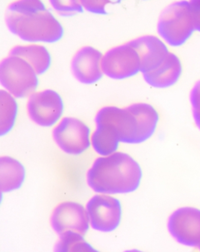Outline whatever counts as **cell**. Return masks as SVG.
I'll use <instances>...</instances> for the list:
<instances>
[{"instance_id":"1","label":"cell","mask_w":200,"mask_h":252,"mask_svg":"<svg viewBox=\"0 0 200 252\" xmlns=\"http://www.w3.org/2000/svg\"><path fill=\"white\" fill-rule=\"evenodd\" d=\"M142 177V168L131 156L115 152L93 162L86 172V182L97 193L124 194L138 189Z\"/></svg>"},{"instance_id":"2","label":"cell","mask_w":200,"mask_h":252,"mask_svg":"<svg viewBox=\"0 0 200 252\" xmlns=\"http://www.w3.org/2000/svg\"><path fill=\"white\" fill-rule=\"evenodd\" d=\"M5 22L10 32L26 42H58L64 32L62 24L47 8L30 13L7 11Z\"/></svg>"},{"instance_id":"3","label":"cell","mask_w":200,"mask_h":252,"mask_svg":"<svg viewBox=\"0 0 200 252\" xmlns=\"http://www.w3.org/2000/svg\"><path fill=\"white\" fill-rule=\"evenodd\" d=\"M157 30L168 44L183 45L196 30L190 2H174L165 8L160 15Z\"/></svg>"},{"instance_id":"4","label":"cell","mask_w":200,"mask_h":252,"mask_svg":"<svg viewBox=\"0 0 200 252\" xmlns=\"http://www.w3.org/2000/svg\"><path fill=\"white\" fill-rule=\"evenodd\" d=\"M0 82L15 98H24L34 93L39 79L29 63L20 57L9 56L1 61Z\"/></svg>"},{"instance_id":"5","label":"cell","mask_w":200,"mask_h":252,"mask_svg":"<svg viewBox=\"0 0 200 252\" xmlns=\"http://www.w3.org/2000/svg\"><path fill=\"white\" fill-rule=\"evenodd\" d=\"M56 146L70 156L83 154L91 147V131L83 121L75 117L62 118L53 130Z\"/></svg>"},{"instance_id":"6","label":"cell","mask_w":200,"mask_h":252,"mask_svg":"<svg viewBox=\"0 0 200 252\" xmlns=\"http://www.w3.org/2000/svg\"><path fill=\"white\" fill-rule=\"evenodd\" d=\"M86 209L90 226L97 231L110 233L116 230L121 221L122 209L119 200L110 194L98 193L86 203Z\"/></svg>"},{"instance_id":"7","label":"cell","mask_w":200,"mask_h":252,"mask_svg":"<svg viewBox=\"0 0 200 252\" xmlns=\"http://www.w3.org/2000/svg\"><path fill=\"white\" fill-rule=\"evenodd\" d=\"M63 112L62 97L53 90L35 91L28 98L29 118L42 127H51L61 119Z\"/></svg>"},{"instance_id":"8","label":"cell","mask_w":200,"mask_h":252,"mask_svg":"<svg viewBox=\"0 0 200 252\" xmlns=\"http://www.w3.org/2000/svg\"><path fill=\"white\" fill-rule=\"evenodd\" d=\"M104 75L112 79H125L141 72L138 53L127 42L106 52L101 62Z\"/></svg>"},{"instance_id":"9","label":"cell","mask_w":200,"mask_h":252,"mask_svg":"<svg viewBox=\"0 0 200 252\" xmlns=\"http://www.w3.org/2000/svg\"><path fill=\"white\" fill-rule=\"evenodd\" d=\"M168 231L182 245L200 250V210L182 207L168 219Z\"/></svg>"},{"instance_id":"10","label":"cell","mask_w":200,"mask_h":252,"mask_svg":"<svg viewBox=\"0 0 200 252\" xmlns=\"http://www.w3.org/2000/svg\"><path fill=\"white\" fill-rule=\"evenodd\" d=\"M50 221L58 235L74 231L85 236L89 229V218L86 207L72 201L58 203L52 212Z\"/></svg>"},{"instance_id":"11","label":"cell","mask_w":200,"mask_h":252,"mask_svg":"<svg viewBox=\"0 0 200 252\" xmlns=\"http://www.w3.org/2000/svg\"><path fill=\"white\" fill-rule=\"evenodd\" d=\"M103 55L100 51L86 45L76 51L71 61V71L76 79L83 84H94L99 81L103 71L101 62Z\"/></svg>"},{"instance_id":"12","label":"cell","mask_w":200,"mask_h":252,"mask_svg":"<svg viewBox=\"0 0 200 252\" xmlns=\"http://www.w3.org/2000/svg\"><path fill=\"white\" fill-rule=\"evenodd\" d=\"M128 43L138 53L141 60V72L143 74L158 68L169 54L165 42L156 36H141Z\"/></svg>"},{"instance_id":"13","label":"cell","mask_w":200,"mask_h":252,"mask_svg":"<svg viewBox=\"0 0 200 252\" xmlns=\"http://www.w3.org/2000/svg\"><path fill=\"white\" fill-rule=\"evenodd\" d=\"M182 74V63L178 56L170 53L165 62L155 70L143 74L145 82L153 88L166 89L175 84Z\"/></svg>"},{"instance_id":"14","label":"cell","mask_w":200,"mask_h":252,"mask_svg":"<svg viewBox=\"0 0 200 252\" xmlns=\"http://www.w3.org/2000/svg\"><path fill=\"white\" fill-rule=\"evenodd\" d=\"M9 56H17L25 60L30 64L37 75L44 74L52 63V57L48 50L41 44L16 45L9 51Z\"/></svg>"},{"instance_id":"15","label":"cell","mask_w":200,"mask_h":252,"mask_svg":"<svg viewBox=\"0 0 200 252\" xmlns=\"http://www.w3.org/2000/svg\"><path fill=\"white\" fill-rule=\"evenodd\" d=\"M25 168L21 162L8 156L0 158L1 192H10L20 189L25 181Z\"/></svg>"},{"instance_id":"16","label":"cell","mask_w":200,"mask_h":252,"mask_svg":"<svg viewBox=\"0 0 200 252\" xmlns=\"http://www.w3.org/2000/svg\"><path fill=\"white\" fill-rule=\"evenodd\" d=\"M18 114V104L14 96L5 90L0 91V132L1 135L9 133L14 127Z\"/></svg>"},{"instance_id":"17","label":"cell","mask_w":200,"mask_h":252,"mask_svg":"<svg viewBox=\"0 0 200 252\" xmlns=\"http://www.w3.org/2000/svg\"><path fill=\"white\" fill-rule=\"evenodd\" d=\"M56 252H95L94 248L86 241L83 235L77 232L67 231L59 235Z\"/></svg>"},{"instance_id":"18","label":"cell","mask_w":200,"mask_h":252,"mask_svg":"<svg viewBox=\"0 0 200 252\" xmlns=\"http://www.w3.org/2000/svg\"><path fill=\"white\" fill-rule=\"evenodd\" d=\"M119 143L116 137L97 128L91 134V146L96 153L102 157L117 152Z\"/></svg>"},{"instance_id":"19","label":"cell","mask_w":200,"mask_h":252,"mask_svg":"<svg viewBox=\"0 0 200 252\" xmlns=\"http://www.w3.org/2000/svg\"><path fill=\"white\" fill-rule=\"evenodd\" d=\"M41 1H15L7 6V11L15 13H30L45 9Z\"/></svg>"},{"instance_id":"20","label":"cell","mask_w":200,"mask_h":252,"mask_svg":"<svg viewBox=\"0 0 200 252\" xmlns=\"http://www.w3.org/2000/svg\"><path fill=\"white\" fill-rule=\"evenodd\" d=\"M51 5L61 16H72L76 12H82L83 6L79 1H56L52 0Z\"/></svg>"},{"instance_id":"21","label":"cell","mask_w":200,"mask_h":252,"mask_svg":"<svg viewBox=\"0 0 200 252\" xmlns=\"http://www.w3.org/2000/svg\"><path fill=\"white\" fill-rule=\"evenodd\" d=\"M109 3L110 1H81L84 8L95 14H107L105 7Z\"/></svg>"},{"instance_id":"22","label":"cell","mask_w":200,"mask_h":252,"mask_svg":"<svg viewBox=\"0 0 200 252\" xmlns=\"http://www.w3.org/2000/svg\"><path fill=\"white\" fill-rule=\"evenodd\" d=\"M195 29L200 32V1H190Z\"/></svg>"},{"instance_id":"23","label":"cell","mask_w":200,"mask_h":252,"mask_svg":"<svg viewBox=\"0 0 200 252\" xmlns=\"http://www.w3.org/2000/svg\"><path fill=\"white\" fill-rule=\"evenodd\" d=\"M194 121L200 130V111H193Z\"/></svg>"}]
</instances>
